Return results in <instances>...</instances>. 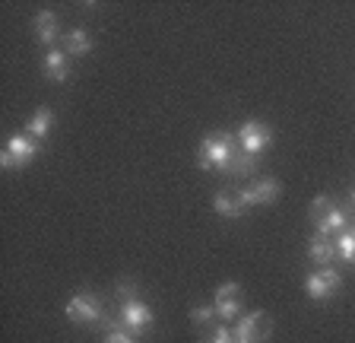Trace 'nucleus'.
<instances>
[{"instance_id": "obj_7", "label": "nucleus", "mask_w": 355, "mask_h": 343, "mask_svg": "<svg viewBox=\"0 0 355 343\" xmlns=\"http://www.w3.org/2000/svg\"><path fill=\"white\" fill-rule=\"evenodd\" d=\"M121 324H124V331L127 334H133V337H140V334H146L149 328H153V321H155V315H153V308L149 306H143L140 299H127V302H121Z\"/></svg>"}, {"instance_id": "obj_20", "label": "nucleus", "mask_w": 355, "mask_h": 343, "mask_svg": "<svg viewBox=\"0 0 355 343\" xmlns=\"http://www.w3.org/2000/svg\"><path fill=\"white\" fill-rule=\"evenodd\" d=\"M203 343H235V337H232V328H229V324H216L213 334L203 337Z\"/></svg>"}, {"instance_id": "obj_6", "label": "nucleus", "mask_w": 355, "mask_h": 343, "mask_svg": "<svg viewBox=\"0 0 355 343\" xmlns=\"http://www.w3.org/2000/svg\"><path fill=\"white\" fill-rule=\"evenodd\" d=\"M340 286H343V276L336 267H320V270L304 276V292H308V299H314V302L333 299L340 292Z\"/></svg>"}, {"instance_id": "obj_1", "label": "nucleus", "mask_w": 355, "mask_h": 343, "mask_svg": "<svg viewBox=\"0 0 355 343\" xmlns=\"http://www.w3.org/2000/svg\"><path fill=\"white\" fill-rule=\"evenodd\" d=\"M235 153H238L235 134L216 131V134H207L203 140H200V147H197V165H200V169H222V172H229Z\"/></svg>"}, {"instance_id": "obj_19", "label": "nucleus", "mask_w": 355, "mask_h": 343, "mask_svg": "<svg viewBox=\"0 0 355 343\" xmlns=\"http://www.w3.org/2000/svg\"><path fill=\"white\" fill-rule=\"evenodd\" d=\"M191 318H193V324H197V328H203V324H213V321H216V306H197L191 312Z\"/></svg>"}, {"instance_id": "obj_18", "label": "nucleus", "mask_w": 355, "mask_h": 343, "mask_svg": "<svg viewBox=\"0 0 355 343\" xmlns=\"http://www.w3.org/2000/svg\"><path fill=\"white\" fill-rule=\"evenodd\" d=\"M254 165H257V159L248 156L244 149H238L235 159H232V165H229V175H248V172H251Z\"/></svg>"}, {"instance_id": "obj_2", "label": "nucleus", "mask_w": 355, "mask_h": 343, "mask_svg": "<svg viewBox=\"0 0 355 343\" xmlns=\"http://www.w3.org/2000/svg\"><path fill=\"white\" fill-rule=\"evenodd\" d=\"M311 223L320 235H330L336 239L343 229L349 226V213L340 207V203H333L330 197H318V201L311 203Z\"/></svg>"}, {"instance_id": "obj_9", "label": "nucleus", "mask_w": 355, "mask_h": 343, "mask_svg": "<svg viewBox=\"0 0 355 343\" xmlns=\"http://www.w3.org/2000/svg\"><path fill=\"white\" fill-rule=\"evenodd\" d=\"M279 191H282V185L276 178H257L254 185L238 191V197L244 201V207H260V203H273L279 197Z\"/></svg>"}, {"instance_id": "obj_17", "label": "nucleus", "mask_w": 355, "mask_h": 343, "mask_svg": "<svg viewBox=\"0 0 355 343\" xmlns=\"http://www.w3.org/2000/svg\"><path fill=\"white\" fill-rule=\"evenodd\" d=\"M333 245H336V258L346 264H355V226H346V229L333 239Z\"/></svg>"}, {"instance_id": "obj_12", "label": "nucleus", "mask_w": 355, "mask_h": 343, "mask_svg": "<svg viewBox=\"0 0 355 343\" xmlns=\"http://www.w3.org/2000/svg\"><path fill=\"white\" fill-rule=\"evenodd\" d=\"M32 26H35V35L42 45H54V38H60V19L51 10H38Z\"/></svg>"}, {"instance_id": "obj_11", "label": "nucleus", "mask_w": 355, "mask_h": 343, "mask_svg": "<svg viewBox=\"0 0 355 343\" xmlns=\"http://www.w3.org/2000/svg\"><path fill=\"white\" fill-rule=\"evenodd\" d=\"M308 258L318 267H333V258H336V245H333L330 235H311L308 239Z\"/></svg>"}, {"instance_id": "obj_21", "label": "nucleus", "mask_w": 355, "mask_h": 343, "mask_svg": "<svg viewBox=\"0 0 355 343\" xmlns=\"http://www.w3.org/2000/svg\"><path fill=\"white\" fill-rule=\"evenodd\" d=\"M102 343H137V337H133V334H127L124 328H118V331H108Z\"/></svg>"}, {"instance_id": "obj_8", "label": "nucleus", "mask_w": 355, "mask_h": 343, "mask_svg": "<svg viewBox=\"0 0 355 343\" xmlns=\"http://www.w3.org/2000/svg\"><path fill=\"white\" fill-rule=\"evenodd\" d=\"M232 337H235V343H266V337H270V321H266L263 312L241 315V318L232 324Z\"/></svg>"}, {"instance_id": "obj_13", "label": "nucleus", "mask_w": 355, "mask_h": 343, "mask_svg": "<svg viewBox=\"0 0 355 343\" xmlns=\"http://www.w3.org/2000/svg\"><path fill=\"white\" fill-rule=\"evenodd\" d=\"M67 58H70V54H67L64 48H48V54H44V76L54 83H64L67 76H70Z\"/></svg>"}, {"instance_id": "obj_16", "label": "nucleus", "mask_w": 355, "mask_h": 343, "mask_svg": "<svg viewBox=\"0 0 355 343\" xmlns=\"http://www.w3.org/2000/svg\"><path fill=\"white\" fill-rule=\"evenodd\" d=\"M64 51L70 54V58H86L89 51H92V38H89L86 29H73L64 35Z\"/></svg>"}, {"instance_id": "obj_3", "label": "nucleus", "mask_w": 355, "mask_h": 343, "mask_svg": "<svg viewBox=\"0 0 355 343\" xmlns=\"http://www.w3.org/2000/svg\"><path fill=\"white\" fill-rule=\"evenodd\" d=\"M235 140H238V149H244L248 156L260 159L266 149L273 147V131H270L263 121H244L235 131Z\"/></svg>"}, {"instance_id": "obj_10", "label": "nucleus", "mask_w": 355, "mask_h": 343, "mask_svg": "<svg viewBox=\"0 0 355 343\" xmlns=\"http://www.w3.org/2000/svg\"><path fill=\"white\" fill-rule=\"evenodd\" d=\"M216 315L219 318H225V321H232V318H241V286L238 283H222L219 290H216Z\"/></svg>"}, {"instance_id": "obj_4", "label": "nucleus", "mask_w": 355, "mask_h": 343, "mask_svg": "<svg viewBox=\"0 0 355 343\" xmlns=\"http://www.w3.org/2000/svg\"><path fill=\"white\" fill-rule=\"evenodd\" d=\"M38 156V140L29 134H13L7 140V147L0 149V165L7 172L13 169H22V165H29L32 159Z\"/></svg>"}, {"instance_id": "obj_22", "label": "nucleus", "mask_w": 355, "mask_h": 343, "mask_svg": "<svg viewBox=\"0 0 355 343\" xmlns=\"http://www.w3.org/2000/svg\"><path fill=\"white\" fill-rule=\"evenodd\" d=\"M118 299H121V302H127V299H137V286L127 283V280H121V283H118Z\"/></svg>"}, {"instance_id": "obj_14", "label": "nucleus", "mask_w": 355, "mask_h": 343, "mask_svg": "<svg viewBox=\"0 0 355 343\" xmlns=\"http://www.w3.org/2000/svg\"><path fill=\"white\" fill-rule=\"evenodd\" d=\"M213 207H216V213L225 219H241L244 213H248V207H244V201L238 197V191L235 194H232V191H219V194L213 197Z\"/></svg>"}, {"instance_id": "obj_5", "label": "nucleus", "mask_w": 355, "mask_h": 343, "mask_svg": "<svg viewBox=\"0 0 355 343\" xmlns=\"http://www.w3.org/2000/svg\"><path fill=\"white\" fill-rule=\"evenodd\" d=\"M67 318L73 321V324H102L105 308H102V302H98V296H92L89 290H80L67 302Z\"/></svg>"}, {"instance_id": "obj_15", "label": "nucleus", "mask_w": 355, "mask_h": 343, "mask_svg": "<svg viewBox=\"0 0 355 343\" xmlns=\"http://www.w3.org/2000/svg\"><path fill=\"white\" fill-rule=\"evenodd\" d=\"M51 124H54V108L42 105V108L29 118V124H26V134L35 137V140H44V137L51 134Z\"/></svg>"}]
</instances>
